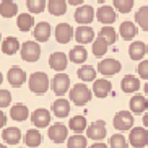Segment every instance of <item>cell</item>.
<instances>
[{"label":"cell","mask_w":148,"mask_h":148,"mask_svg":"<svg viewBox=\"0 0 148 148\" xmlns=\"http://www.w3.org/2000/svg\"><path fill=\"white\" fill-rule=\"evenodd\" d=\"M29 90L34 95H44L49 90V77L42 72H34L29 75Z\"/></svg>","instance_id":"obj_1"},{"label":"cell","mask_w":148,"mask_h":148,"mask_svg":"<svg viewBox=\"0 0 148 148\" xmlns=\"http://www.w3.org/2000/svg\"><path fill=\"white\" fill-rule=\"evenodd\" d=\"M138 75H140V78H143V80L148 78V60H142V62H140Z\"/></svg>","instance_id":"obj_42"},{"label":"cell","mask_w":148,"mask_h":148,"mask_svg":"<svg viewBox=\"0 0 148 148\" xmlns=\"http://www.w3.org/2000/svg\"><path fill=\"white\" fill-rule=\"evenodd\" d=\"M119 33H121L122 39L130 41L138 34V28H137V25L134 21H124L121 25V28H119Z\"/></svg>","instance_id":"obj_20"},{"label":"cell","mask_w":148,"mask_h":148,"mask_svg":"<svg viewBox=\"0 0 148 148\" xmlns=\"http://www.w3.org/2000/svg\"><path fill=\"white\" fill-rule=\"evenodd\" d=\"M95 20V10L90 5H83L75 10V21L80 25H90Z\"/></svg>","instance_id":"obj_10"},{"label":"cell","mask_w":148,"mask_h":148,"mask_svg":"<svg viewBox=\"0 0 148 148\" xmlns=\"http://www.w3.org/2000/svg\"><path fill=\"white\" fill-rule=\"evenodd\" d=\"M46 7H47L49 13L54 15V16H62V15L67 13L65 0H49V2H46Z\"/></svg>","instance_id":"obj_21"},{"label":"cell","mask_w":148,"mask_h":148,"mask_svg":"<svg viewBox=\"0 0 148 148\" xmlns=\"http://www.w3.org/2000/svg\"><path fill=\"white\" fill-rule=\"evenodd\" d=\"M16 25H18V29L20 31L26 33V31L33 29V26H34V18L31 16L29 13H21V15H18Z\"/></svg>","instance_id":"obj_29"},{"label":"cell","mask_w":148,"mask_h":148,"mask_svg":"<svg viewBox=\"0 0 148 148\" xmlns=\"http://www.w3.org/2000/svg\"><path fill=\"white\" fill-rule=\"evenodd\" d=\"M109 147L111 148H127V140L121 134H116L109 138Z\"/></svg>","instance_id":"obj_40"},{"label":"cell","mask_w":148,"mask_h":148,"mask_svg":"<svg viewBox=\"0 0 148 148\" xmlns=\"http://www.w3.org/2000/svg\"><path fill=\"white\" fill-rule=\"evenodd\" d=\"M34 28V31H33V36H34L36 42H46V41H49V38H51V25L46 21H41L38 23Z\"/></svg>","instance_id":"obj_15"},{"label":"cell","mask_w":148,"mask_h":148,"mask_svg":"<svg viewBox=\"0 0 148 148\" xmlns=\"http://www.w3.org/2000/svg\"><path fill=\"white\" fill-rule=\"evenodd\" d=\"M147 54V46L142 41H137V42H132L129 46V56H130L132 60H142Z\"/></svg>","instance_id":"obj_22"},{"label":"cell","mask_w":148,"mask_h":148,"mask_svg":"<svg viewBox=\"0 0 148 148\" xmlns=\"http://www.w3.org/2000/svg\"><path fill=\"white\" fill-rule=\"evenodd\" d=\"M67 64H69V59L64 52H54L49 57V67L56 72H64L67 69Z\"/></svg>","instance_id":"obj_16"},{"label":"cell","mask_w":148,"mask_h":148,"mask_svg":"<svg viewBox=\"0 0 148 148\" xmlns=\"http://www.w3.org/2000/svg\"><path fill=\"white\" fill-rule=\"evenodd\" d=\"M28 116H29V111L25 104H15L13 108L10 109V117L16 122H23L26 121Z\"/></svg>","instance_id":"obj_27"},{"label":"cell","mask_w":148,"mask_h":148,"mask_svg":"<svg viewBox=\"0 0 148 148\" xmlns=\"http://www.w3.org/2000/svg\"><path fill=\"white\" fill-rule=\"evenodd\" d=\"M12 103V93L7 90H0V108H7Z\"/></svg>","instance_id":"obj_41"},{"label":"cell","mask_w":148,"mask_h":148,"mask_svg":"<svg viewBox=\"0 0 148 148\" xmlns=\"http://www.w3.org/2000/svg\"><path fill=\"white\" fill-rule=\"evenodd\" d=\"M7 80H8V83L13 88H20L23 83L26 82V73L20 67H12L8 70V73H7Z\"/></svg>","instance_id":"obj_12"},{"label":"cell","mask_w":148,"mask_h":148,"mask_svg":"<svg viewBox=\"0 0 148 148\" xmlns=\"http://www.w3.org/2000/svg\"><path fill=\"white\" fill-rule=\"evenodd\" d=\"M77 75L82 82H93L96 78V70L91 65H83L77 70Z\"/></svg>","instance_id":"obj_32"},{"label":"cell","mask_w":148,"mask_h":148,"mask_svg":"<svg viewBox=\"0 0 148 148\" xmlns=\"http://www.w3.org/2000/svg\"><path fill=\"white\" fill-rule=\"evenodd\" d=\"M3 137V142L8 145H16L20 140H21V130L18 127H7L2 134Z\"/></svg>","instance_id":"obj_23"},{"label":"cell","mask_w":148,"mask_h":148,"mask_svg":"<svg viewBox=\"0 0 148 148\" xmlns=\"http://www.w3.org/2000/svg\"><path fill=\"white\" fill-rule=\"evenodd\" d=\"M134 125V116L129 111H121L114 116V127L117 130L124 132V130H130Z\"/></svg>","instance_id":"obj_6"},{"label":"cell","mask_w":148,"mask_h":148,"mask_svg":"<svg viewBox=\"0 0 148 148\" xmlns=\"http://www.w3.org/2000/svg\"><path fill=\"white\" fill-rule=\"evenodd\" d=\"M69 148H86V137H83L80 134H75L69 138Z\"/></svg>","instance_id":"obj_37"},{"label":"cell","mask_w":148,"mask_h":148,"mask_svg":"<svg viewBox=\"0 0 148 148\" xmlns=\"http://www.w3.org/2000/svg\"><path fill=\"white\" fill-rule=\"evenodd\" d=\"M52 91L56 93L57 96H64L67 91H69V86H70V77L64 72H59L52 78Z\"/></svg>","instance_id":"obj_5"},{"label":"cell","mask_w":148,"mask_h":148,"mask_svg":"<svg viewBox=\"0 0 148 148\" xmlns=\"http://www.w3.org/2000/svg\"><path fill=\"white\" fill-rule=\"evenodd\" d=\"M73 36L78 44H88L95 39V31L88 25H80L77 29H73Z\"/></svg>","instance_id":"obj_11"},{"label":"cell","mask_w":148,"mask_h":148,"mask_svg":"<svg viewBox=\"0 0 148 148\" xmlns=\"http://www.w3.org/2000/svg\"><path fill=\"white\" fill-rule=\"evenodd\" d=\"M2 82H3V75L0 73V85H2Z\"/></svg>","instance_id":"obj_47"},{"label":"cell","mask_w":148,"mask_h":148,"mask_svg":"<svg viewBox=\"0 0 148 148\" xmlns=\"http://www.w3.org/2000/svg\"><path fill=\"white\" fill-rule=\"evenodd\" d=\"M129 143L134 148H143L148 143V132L143 127H134L130 129V135H129Z\"/></svg>","instance_id":"obj_4"},{"label":"cell","mask_w":148,"mask_h":148,"mask_svg":"<svg viewBox=\"0 0 148 148\" xmlns=\"http://www.w3.org/2000/svg\"><path fill=\"white\" fill-rule=\"evenodd\" d=\"M143 124H145V125H148V114H145V116H143Z\"/></svg>","instance_id":"obj_46"},{"label":"cell","mask_w":148,"mask_h":148,"mask_svg":"<svg viewBox=\"0 0 148 148\" xmlns=\"http://www.w3.org/2000/svg\"><path fill=\"white\" fill-rule=\"evenodd\" d=\"M90 148H108V145H104V143H101V142H98V143H93Z\"/></svg>","instance_id":"obj_44"},{"label":"cell","mask_w":148,"mask_h":148,"mask_svg":"<svg viewBox=\"0 0 148 148\" xmlns=\"http://www.w3.org/2000/svg\"><path fill=\"white\" fill-rule=\"evenodd\" d=\"M52 112L56 114L57 117H67L70 112V103L67 99H64V98H59L57 101H54L52 104Z\"/></svg>","instance_id":"obj_25"},{"label":"cell","mask_w":148,"mask_h":148,"mask_svg":"<svg viewBox=\"0 0 148 148\" xmlns=\"http://www.w3.org/2000/svg\"><path fill=\"white\" fill-rule=\"evenodd\" d=\"M69 59L73 62V64H83V62H86V59H88L86 49L83 47V46H77V47H73L72 51H70Z\"/></svg>","instance_id":"obj_30"},{"label":"cell","mask_w":148,"mask_h":148,"mask_svg":"<svg viewBox=\"0 0 148 148\" xmlns=\"http://www.w3.org/2000/svg\"><path fill=\"white\" fill-rule=\"evenodd\" d=\"M49 138L56 142V143H64L67 140V135H69V129H67L64 124H52L49 127Z\"/></svg>","instance_id":"obj_9"},{"label":"cell","mask_w":148,"mask_h":148,"mask_svg":"<svg viewBox=\"0 0 148 148\" xmlns=\"http://www.w3.org/2000/svg\"><path fill=\"white\" fill-rule=\"evenodd\" d=\"M98 2H99V3H104V2H108V0H98Z\"/></svg>","instance_id":"obj_48"},{"label":"cell","mask_w":148,"mask_h":148,"mask_svg":"<svg viewBox=\"0 0 148 148\" xmlns=\"http://www.w3.org/2000/svg\"><path fill=\"white\" fill-rule=\"evenodd\" d=\"M26 7L31 13H42L46 8V0H26Z\"/></svg>","instance_id":"obj_38"},{"label":"cell","mask_w":148,"mask_h":148,"mask_svg":"<svg viewBox=\"0 0 148 148\" xmlns=\"http://www.w3.org/2000/svg\"><path fill=\"white\" fill-rule=\"evenodd\" d=\"M121 69H122L121 62L116 60V59H104V60H101L99 64H98V72L106 75V77L116 75L117 72H121Z\"/></svg>","instance_id":"obj_7"},{"label":"cell","mask_w":148,"mask_h":148,"mask_svg":"<svg viewBox=\"0 0 148 148\" xmlns=\"http://www.w3.org/2000/svg\"><path fill=\"white\" fill-rule=\"evenodd\" d=\"M56 39L60 44H67L72 38H73V28L70 26L69 23H60L56 26Z\"/></svg>","instance_id":"obj_13"},{"label":"cell","mask_w":148,"mask_h":148,"mask_svg":"<svg viewBox=\"0 0 148 148\" xmlns=\"http://www.w3.org/2000/svg\"><path fill=\"white\" fill-rule=\"evenodd\" d=\"M85 130H86V138L96 140V142H99V140L106 138V124H104V121L93 122L91 125L86 127Z\"/></svg>","instance_id":"obj_8"},{"label":"cell","mask_w":148,"mask_h":148,"mask_svg":"<svg viewBox=\"0 0 148 148\" xmlns=\"http://www.w3.org/2000/svg\"><path fill=\"white\" fill-rule=\"evenodd\" d=\"M108 47H109V44L106 42V39H103L101 36H98L95 39V42H93V54L96 57H103L108 52Z\"/></svg>","instance_id":"obj_34"},{"label":"cell","mask_w":148,"mask_h":148,"mask_svg":"<svg viewBox=\"0 0 148 148\" xmlns=\"http://www.w3.org/2000/svg\"><path fill=\"white\" fill-rule=\"evenodd\" d=\"M18 13V5L13 0H2L0 2V15L3 18H13Z\"/></svg>","instance_id":"obj_24"},{"label":"cell","mask_w":148,"mask_h":148,"mask_svg":"<svg viewBox=\"0 0 148 148\" xmlns=\"http://www.w3.org/2000/svg\"><path fill=\"white\" fill-rule=\"evenodd\" d=\"M31 122H33L36 127H39V129L47 127L49 124H51V112L44 108L36 109L34 112L31 114Z\"/></svg>","instance_id":"obj_14"},{"label":"cell","mask_w":148,"mask_h":148,"mask_svg":"<svg viewBox=\"0 0 148 148\" xmlns=\"http://www.w3.org/2000/svg\"><path fill=\"white\" fill-rule=\"evenodd\" d=\"M0 148H7V147H5V145H3V143H0Z\"/></svg>","instance_id":"obj_49"},{"label":"cell","mask_w":148,"mask_h":148,"mask_svg":"<svg viewBox=\"0 0 148 148\" xmlns=\"http://www.w3.org/2000/svg\"><path fill=\"white\" fill-rule=\"evenodd\" d=\"M69 129L73 130L75 134H82L86 129V119L83 117V116H75V117H72L69 122Z\"/></svg>","instance_id":"obj_33"},{"label":"cell","mask_w":148,"mask_h":148,"mask_svg":"<svg viewBox=\"0 0 148 148\" xmlns=\"http://www.w3.org/2000/svg\"><path fill=\"white\" fill-rule=\"evenodd\" d=\"M0 49H2V52L7 54V56H13L20 51V41L13 36H8V38H5L3 42H0Z\"/></svg>","instance_id":"obj_19"},{"label":"cell","mask_w":148,"mask_h":148,"mask_svg":"<svg viewBox=\"0 0 148 148\" xmlns=\"http://www.w3.org/2000/svg\"><path fill=\"white\" fill-rule=\"evenodd\" d=\"M91 99V90L86 86V85H75L72 90H70V101L77 106H85L86 103H90Z\"/></svg>","instance_id":"obj_2"},{"label":"cell","mask_w":148,"mask_h":148,"mask_svg":"<svg viewBox=\"0 0 148 148\" xmlns=\"http://www.w3.org/2000/svg\"><path fill=\"white\" fill-rule=\"evenodd\" d=\"M121 88L124 93H134V91H138L140 90V80L135 78L134 75H127L122 78L121 83Z\"/></svg>","instance_id":"obj_26"},{"label":"cell","mask_w":148,"mask_h":148,"mask_svg":"<svg viewBox=\"0 0 148 148\" xmlns=\"http://www.w3.org/2000/svg\"><path fill=\"white\" fill-rule=\"evenodd\" d=\"M96 18H98V21H101L103 25H111V23L116 21V10L112 7H99L98 12H96Z\"/></svg>","instance_id":"obj_18"},{"label":"cell","mask_w":148,"mask_h":148,"mask_svg":"<svg viewBox=\"0 0 148 148\" xmlns=\"http://www.w3.org/2000/svg\"><path fill=\"white\" fill-rule=\"evenodd\" d=\"M114 7L121 13H129L134 7V0H114Z\"/></svg>","instance_id":"obj_39"},{"label":"cell","mask_w":148,"mask_h":148,"mask_svg":"<svg viewBox=\"0 0 148 148\" xmlns=\"http://www.w3.org/2000/svg\"><path fill=\"white\" fill-rule=\"evenodd\" d=\"M65 2H69L70 5H82L85 0H65Z\"/></svg>","instance_id":"obj_45"},{"label":"cell","mask_w":148,"mask_h":148,"mask_svg":"<svg viewBox=\"0 0 148 148\" xmlns=\"http://www.w3.org/2000/svg\"><path fill=\"white\" fill-rule=\"evenodd\" d=\"M0 42H2V34H0Z\"/></svg>","instance_id":"obj_50"},{"label":"cell","mask_w":148,"mask_h":148,"mask_svg":"<svg viewBox=\"0 0 148 148\" xmlns=\"http://www.w3.org/2000/svg\"><path fill=\"white\" fill-rule=\"evenodd\" d=\"M98 36H101L103 39H106V42H108L109 46L117 41V33H116V29L111 28V26H103L101 31L98 33Z\"/></svg>","instance_id":"obj_35"},{"label":"cell","mask_w":148,"mask_h":148,"mask_svg":"<svg viewBox=\"0 0 148 148\" xmlns=\"http://www.w3.org/2000/svg\"><path fill=\"white\" fill-rule=\"evenodd\" d=\"M41 142H42V135L39 134V130H36V129L28 130L26 135H25V143H26V147H29V148L39 147Z\"/></svg>","instance_id":"obj_28"},{"label":"cell","mask_w":148,"mask_h":148,"mask_svg":"<svg viewBox=\"0 0 148 148\" xmlns=\"http://www.w3.org/2000/svg\"><path fill=\"white\" fill-rule=\"evenodd\" d=\"M147 109V98L142 95H137L130 99V111L134 114H142Z\"/></svg>","instance_id":"obj_31"},{"label":"cell","mask_w":148,"mask_h":148,"mask_svg":"<svg viewBox=\"0 0 148 148\" xmlns=\"http://www.w3.org/2000/svg\"><path fill=\"white\" fill-rule=\"evenodd\" d=\"M7 124V116L3 111H0V129H3V125Z\"/></svg>","instance_id":"obj_43"},{"label":"cell","mask_w":148,"mask_h":148,"mask_svg":"<svg viewBox=\"0 0 148 148\" xmlns=\"http://www.w3.org/2000/svg\"><path fill=\"white\" fill-rule=\"evenodd\" d=\"M20 51H21V59L26 62H36L41 56V46L36 41L23 42V46H20Z\"/></svg>","instance_id":"obj_3"},{"label":"cell","mask_w":148,"mask_h":148,"mask_svg":"<svg viewBox=\"0 0 148 148\" xmlns=\"http://www.w3.org/2000/svg\"><path fill=\"white\" fill-rule=\"evenodd\" d=\"M95 82V85H93V93H95L96 98H106V96L111 93V90H112V85H111V82L106 78H101V80H93Z\"/></svg>","instance_id":"obj_17"},{"label":"cell","mask_w":148,"mask_h":148,"mask_svg":"<svg viewBox=\"0 0 148 148\" xmlns=\"http://www.w3.org/2000/svg\"><path fill=\"white\" fill-rule=\"evenodd\" d=\"M135 21L138 23V26L143 31H148V8L147 7H142L135 13Z\"/></svg>","instance_id":"obj_36"}]
</instances>
